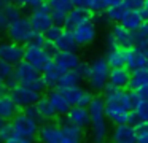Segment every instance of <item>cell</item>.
<instances>
[{
    "label": "cell",
    "mask_w": 148,
    "mask_h": 143,
    "mask_svg": "<svg viewBox=\"0 0 148 143\" xmlns=\"http://www.w3.org/2000/svg\"><path fill=\"white\" fill-rule=\"evenodd\" d=\"M112 143H135V130L132 124H118L112 130Z\"/></svg>",
    "instance_id": "cb8c5ba5"
},
{
    "label": "cell",
    "mask_w": 148,
    "mask_h": 143,
    "mask_svg": "<svg viewBox=\"0 0 148 143\" xmlns=\"http://www.w3.org/2000/svg\"><path fill=\"white\" fill-rule=\"evenodd\" d=\"M38 140L42 143H83V130L69 122H45L38 129Z\"/></svg>",
    "instance_id": "6da1fadb"
},
{
    "label": "cell",
    "mask_w": 148,
    "mask_h": 143,
    "mask_svg": "<svg viewBox=\"0 0 148 143\" xmlns=\"http://www.w3.org/2000/svg\"><path fill=\"white\" fill-rule=\"evenodd\" d=\"M65 122L72 124V126L78 127V129H86L89 127V113H88L86 107H78V105H73L70 107V110L65 113Z\"/></svg>",
    "instance_id": "ac0fdd59"
},
{
    "label": "cell",
    "mask_w": 148,
    "mask_h": 143,
    "mask_svg": "<svg viewBox=\"0 0 148 143\" xmlns=\"http://www.w3.org/2000/svg\"><path fill=\"white\" fill-rule=\"evenodd\" d=\"M61 73L62 72L53 64V60H48V62L42 67V70H40V79H42L45 88L53 89L58 84V79H59V76H61Z\"/></svg>",
    "instance_id": "44dd1931"
},
{
    "label": "cell",
    "mask_w": 148,
    "mask_h": 143,
    "mask_svg": "<svg viewBox=\"0 0 148 143\" xmlns=\"http://www.w3.org/2000/svg\"><path fill=\"white\" fill-rule=\"evenodd\" d=\"M10 22H11V21L8 19V16L3 13V10H2V11H0V35H2V34H7Z\"/></svg>",
    "instance_id": "60d3db41"
},
{
    "label": "cell",
    "mask_w": 148,
    "mask_h": 143,
    "mask_svg": "<svg viewBox=\"0 0 148 143\" xmlns=\"http://www.w3.org/2000/svg\"><path fill=\"white\" fill-rule=\"evenodd\" d=\"M143 22H145V19L140 16V13H138L137 10H129V13L123 18V21L119 22V24H121L123 27H126L127 30L134 32V30H137Z\"/></svg>",
    "instance_id": "f546056e"
},
{
    "label": "cell",
    "mask_w": 148,
    "mask_h": 143,
    "mask_svg": "<svg viewBox=\"0 0 148 143\" xmlns=\"http://www.w3.org/2000/svg\"><path fill=\"white\" fill-rule=\"evenodd\" d=\"M102 91H103V97H102L103 103H110V105L123 108V110L131 111L132 95L129 89H119V88H115V86L105 84V88Z\"/></svg>",
    "instance_id": "9c48e42d"
},
{
    "label": "cell",
    "mask_w": 148,
    "mask_h": 143,
    "mask_svg": "<svg viewBox=\"0 0 148 143\" xmlns=\"http://www.w3.org/2000/svg\"><path fill=\"white\" fill-rule=\"evenodd\" d=\"M59 91L62 92L67 102L70 103V107L73 105H78V107H88L89 102L92 100L94 95L91 94V91L88 89H83L80 84L78 86H69V88H58Z\"/></svg>",
    "instance_id": "30bf717a"
},
{
    "label": "cell",
    "mask_w": 148,
    "mask_h": 143,
    "mask_svg": "<svg viewBox=\"0 0 148 143\" xmlns=\"http://www.w3.org/2000/svg\"><path fill=\"white\" fill-rule=\"evenodd\" d=\"M13 75V65L7 64L5 60L0 59V81H7Z\"/></svg>",
    "instance_id": "8d00e7d4"
},
{
    "label": "cell",
    "mask_w": 148,
    "mask_h": 143,
    "mask_svg": "<svg viewBox=\"0 0 148 143\" xmlns=\"http://www.w3.org/2000/svg\"><path fill=\"white\" fill-rule=\"evenodd\" d=\"M105 62L108 64L110 68H115V67H124V49L121 48H112V49L107 51L105 54Z\"/></svg>",
    "instance_id": "1f68e13d"
},
{
    "label": "cell",
    "mask_w": 148,
    "mask_h": 143,
    "mask_svg": "<svg viewBox=\"0 0 148 143\" xmlns=\"http://www.w3.org/2000/svg\"><path fill=\"white\" fill-rule=\"evenodd\" d=\"M119 2H123V0H102L103 10H105L107 6H110V5H115V3H119Z\"/></svg>",
    "instance_id": "ee69618b"
},
{
    "label": "cell",
    "mask_w": 148,
    "mask_h": 143,
    "mask_svg": "<svg viewBox=\"0 0 148 143\" xmlns=\"http://www.w3.org/2000/svg\"><path fill=\"white\" fill-rule=\"evenodd\" d=\"M89 113V130H91V142L92 143H105L108 137V126L103 114V100L102 97H92L88 105Z\"/></svg>",
    "instance_id": "7a4b0ae2"
},
{
    "label": "cell",
    "mask_w": 148,
    "mask_h": 143,
    "mask_svg": "<svg viewBox=\"0 0 148 143\" xmlns=\"http://www.w3.org/2000/svg\"><path fill=\"white\" fill-rule=\"evenodd\" d=\"M132 34H134V46L147 51V46H148V27H147V24L143 22V24H142L137 30L132 32Z\"/></svg>",
    "instance_id": "836d02e7"
},
{
    "label": "cell",
    "mask_w": 148,
    "mask_h": 143,
    "mask_svg": "<svg viewBox=\"0 0 148 143\" xmlns=\"http://www.w3.org/2000/svg\"><path fill=\"white\" fill-rule=\"evenodd\" d=\"M51 44L54 51H75L78 46L73 35H72V30H67V29H62L61 34L51 41Z\"/></svg>",
    "instance_id": "d4e9b609"
},
{
    "label": "cell",
    "mask_w": 148,
    "mask_h": 143,
    "mask_svg": "<svg viewBox=\"0 0 148 143\" xmlns=\"http://www.w3.org/2000/svg\"><path fill=\"white\" fill-rule=\"evenodd\" d=\"M8 95L11 97V100L14 102L18 108H26L34 105L37 100L40 99L42 92L35 91V89L29 88V86L24 84H13L11 88H8Z\"/></svg>",
    "instance_id": "ba28073f"
},
{
    "label": "cell",
    "mask_w": 148,
    "mask_h": 143,
    "mask_svg": "<svg viewBox=\"0 0 148 143\" xmlns=\"http://www.w3.org/2000/svg\"><path fill=\"white\" fill-rule=\"evenodd\" d=\"M5 143H34V138H24V137H19V135H14L13 133Z\"/></svg>",
    "instance_id": "b9f144b4"
},
{
    "label": "cell",
    "mask_w": 148,
    "mask_h": 143,
    "mask_svg": "<svg viewBox=\"0 0 148 143\" xmlns=\"http://www.w3.org/2000/svg\"><path fill=\"white\" fill-rule=\"evenodd\" d=\"M29 21L32 24L34 30L37 34H43L49 25H53V19H51V13H49V8L48 5H42L40 8L30 11V16H29Z\"/></svg>",
    "instance_id": "5bb4252c"
},
{
    "label": "cell",
    "mask_w": 148,
    "mask_h": 143,
    "mask_svg": "<svg viewBox=\"0 0 148 143\" xmlns=\"http://www.w3.org/2000/svg\"><path fill=\"white\" fill-rule=\"evenodd\" d=\"M103 11H105V13H103V16H105L107 22H115V24H119V22L123 21V18L129 13V8L123 2H119V3H115V5L107 6Z\"/></svg>",
    "instance_id": "4316f807"
},
{
    "label": "cell",
    "mask_w": 148,
    "mask_h": 143,
    "mask_svg": "<svg viewBox=\"0 0 148 143\" xmlns=\"http://www.w3.org/2000/svg\"><path fill=\"white\" fill-rule=\"evenodd\" d=\"M14 83L18 84H24L29 88L35 89V91L42 92L45 89L42 79H40V70L35 68L34 65H30L26 60H21L19 64L13 67V75H11Z\"/></svg>",
    "instance_id": "277c9868"
},
{
    "label": "cell",
    "mask_w": 148,
    "mask_h": 143,
    "mask_svg": "<svg viewBox=\"0 0 148 143\" xmlns=\"http://www.w3.org/2000/svg\"><path fill=\"white\" fill-rule=\"evenodd\" d=\"M11 135H13V130H11L10 121H5L3 126L0 127V143H5Z\"/></svg>",
    "instance_id": "f35d334b"
},
{
    "label": "cell",
    "mask_w": 148,
    "mask_h": 143,
    "mask_svg": "<svg viewBox=\"0 0 148 143\" xmlns=\"http://www.w3.org/2000/svg\"><path fill=\"white\" fill-rule=\"evenodd\" d=\"M110 67L105 62L103 57H96L91 64H88V84L92 91H102L107 84V78H108Z\"/></svg>",
    "instance_id": "8992f818"
},
{
    "label": "cell",
    "mask_w": 148,
    "mask_h": 143,
    "mask_svg": "<svg viewBox=\"0 0 148 143\" xmlns=\"http://www.w3.org/2000/svg\"><path fill=\"white\" fill-rule=\"evenodd\" d=\"M46 5L49 8V13H51L53 24H58V25H61L64 22L65 14L73 8L70 0H48Z\"/></svg>",
    "instance_id": "d6986e66"
},
{
    "label": "cell",
    "mask_w": 148,
    "mask_h": 143,
    "mask_svg": "<svg viewBox=\"0 0 148 143\" xmlns=\"http://www.w3.org/2000/svg\"><path fill=\"white\" fill-rule=\"evenodd\" d=\"M54 48L49 41H46L40 34L35 35L32 41L26 43L24 48V54H23V60L29 62L30 65H34L35 68L42 70V67L45 65L48 60H51V56L54 53Z\"/></svg>",
    "instance_id": "3957f363"
},
{
    "label": "cell",
    "mask_w": 148,
    "mask_h": 143,
    "mask_svg": "<svg viewBox=\"0 0 148 143\" xmlns=\"http://www.w3.org/2000/svg\"><path fill=\"white\" fill-rule=\"evenodd\" d=\"M110 38L115 43L116 48L121 49H127V48L134 46V34L131 30H127L126 27H123L121 24H115L110 30Z\"/></svg>",
    "instance_id": "e0dca14e"
},
{
    "label": "cell",
    "mask_w": 148,
    "mask_h": 143,
    "mask_svg": "<svg viewBox=\"0 0 148 143\" xmlns=\"http://www.w3.org/2000/svg\"><path fill=\"white\" fill-rule=\"evenodd\" d=\"M51 60L61 72L75 70L78 67V64L81 62L75 51H54L51 56Z\"/></svg>",
    "instance_id": "9a60e30c"
},
{
    "label": "cell",
    "mask_w": 148,
    "mask_h": 143,
    "mask_svg": "<svg viewBox=\"0 0 148 143\" xmlns=\"http://www.w3.org/2000/svg\"><path fill=\"white\" fill-rule=\"evenodd\" d=\"M129 78H131V72L126 67H115V68H110L107 84L119 89H126L129 84Z\"/></svg>",
    "instance_id": "7402d4cb"
},
{
    "label": "cell",
    "mask_w": 148,
    "mask_h": 143,
    "mask_svg": "<svg viewBox=\"0 0 148 143\" xmlns=\"http://www.w3.org/2000/svg\"><path fill=\"white\" fill-rule=\"evenodd\" d=\"M34 107H35V110H37L40 122H48V121H51L53 118L56 116L54 110H53V107H51V103H49L46 95H40V99L34 103Z\"/></svg>",
    "instance_id": "484cf974"
},
{
    "label": "cell",
    "mask_w": 148,
    "mask_h": 143,
    "mask_svg": "<svg viewBox=\"0 0 148 143\" xmlns=\"http://www.w3.org/2000/svg\"><path fill=\"white\" fill-rule=\"evenodd\" d=\"M10 126L11 130H13L14 135L24 137V138H35L37 133H38L40 129V122H37L35 119L29 118L26 113L23 111H18L13 118L10 119Z\"/></svg>",
    "instance_id": "52a82bcc"
},
{
    "label": "cell",
    "mask_w": 148,
    "mask_h": 143,
    "mask_svg": "<svg viewBox=\"0 0 148 143\" xmlns=\"http://www.w3.org/2000/svg\"><path fill=\"white\" fill-rule=\"evenodd\" d=\"M18 110H19V108L14 105V102L11 100L8 92L0 95V118L3 121H10L11 118L18 113Z\"/></svg>",
    "instance_id": "f1b7e54d"
},
{
    "label": "cell",
    "mask_w": 148,
    "mask_h": 143,
    "mask_svg": "<svg viewBox=\"0 0 148 143\" xmlns=\"http://www.w3.org/2000/svg\"><path fill=\"white\" fill-rule=\"evenodd\" d=\"M147 65H148L147 51L140 49V48H135V46L124 49V67L129 72L147 68Z\"/></svg>",
    "instance_id": "7c38bea8"
},
{
    "label": "cell",
    "mask_w": 148,
    "mask_h": 143,
    "mask_svg": "<svg viewBox=\"0 0 148 143\" xmlns=\"http://www.w3.org/2000/svg\"><path fill=\"white\" fill-rule=\"evenodd\" d=\"M13 5H16L18 8H24L29 10V11H34V10L40 8L42 5H45V0H11Z\"/></svg>",
    "instance_id": "d590c367"
},
{
    "label": "cell",
    "mask_w": 148,
    "mask_h": 143,
    "mask_svg": "<svg viewBox=\"0 0 148 143\" xmlns=\"http://www.w3.org/2000/svg\"><path fill=\"white\" fill-rule=\"evenodd\" d=\"M135 130V143H148V126L147 121H135L132 124Z\"/></svg>",
    "instance_id": "e575fe53"
},
{
    "label": "cell",
    "mask_w": 148,
    "mask_h": 143,
    "mask_svg": "<svg viewBox=\"0 0 148 143\" xmlns=\"http://www.w3.org/2000/svg\"><path fill=\"white\" fill-rule=\"evenodd\" d=\"M46 97H48V100H49V103H51L53 110H54L56 116H65V113L70 110V103L67 102V99L62 95V92L59 91L58 88H53L51 91L48 92Z\"/></svg>",
    "instance_id": "ffe728a7"
},
{
    "label": "cell",
    "mask_w": 148,
    "mask_h": 143,
    "mask_svg": "<svg viewBox=\"0 0 148 143\" xmlns=\"http://www.w3.org/2000/svg\"><path fill=\"white\" fill-rule=\"evenodd\" d=\"M3 13L8 16L10 21H13V19H16V18H19V16H21V10L18 8L16 5H13V3H10V5L3 10Z\"/></svg>",
    "instance_id": "ab89813d"
},
{
    "label": "cell",
    "mask_w": 148,
    "mask_h": 143,
    "mask_svg": "<svg viewBox=\"0 0 148 143\" xmlns=\"http://www.w3.org/2000/svg\"><path fill=\"white\" fill-rule=\"evenodd\" d=\"M72 6L75 8H83L86 11H89L91 14L92 13H102L103 11V5L102 0H70Z\"/></svg>",
    "instance_id": "d6a6232c"
},
{
    "label": "cell",
    "mask_w": 148,
    "mask_h": 143,
    "mask_svg": "<svg viewBox=\"0 0 148 143\" xmlns=\"http://www.w3.org/2000/svg\"><path fill=\"white\" fill-rule=\"evenodd\" d=\"M103 114H105V119H108L115 126H118V124H134V116H132L131 111L123 110V108L115 107V105L103 103Z\"/></svg>",
    "instance_id": "2e32d148"
},
{
    "label": "cell",
    "mask_w": 148,
    "mask_h": 143,
    "mask_svg": "<svg viewBox=\"0 0 148 143\" xmlns=\"http://www.w3.org/2000/svg\"><path fill=\"white\" fill-rule=\"evenodd\" d=\"M10 3H11V0H0V11H2V10H5L8 5H10Z\"/></svg>",
    "instance_id": "bcb514c9"
},
{
    "label": "cell",
    "mask_w": 148,
    "mask_h": 143,
    "mask_svg": "<svg viewBox=\"0 0 148 143\" xmlns=\"http://www.w3.org/2000/svg\"><path fill=\"white\" fill-rule=\"evenodd\" d=\"M7 34H8V40L14 41V43H19V44H26L35 38L37 32L34 30L29 18L19 16V18L13 19L10 22Z\"/></svg>",
    "instance_id": "5b68a950"
},
{
    "label": "cell",
    "mask_w": 148,
    "mask_h": 143,
    "mask_svg": "<svg viewBox=\"0 0 148 143\" xmlns=\"http://www.w3.org/2000/svg\"><path fill=\"white\" fill-rule=\"evenodd\" d=\"M3 122H5V121H3V119H2V118H0V127L3 126Z\"/></svg>",
    "instance_id": "7dc6e473"
},
{
    "label": "cell",
    "mask_w": 148,
    "mask_h": 143,
    "mask_svg": "<svg viewBox=\"0 0 148 143\" xmlns=\"http://www.w3.org/2000/svg\"><path fill=\"white\" fill-rule=\"evenodd\" d=\"M72 35H73V38H75L78 46H88V44L94 43V40H96V37H97L96 24H94L92 21L81 22L80 25L72 29Z\"/></svg>",
    "instance_id": "4fadbf2b"
},
{
    "label": "cell",
    "mask_w": 148,
    "mask_h": 143,
    "mask_svg": "<svg viewBox=\"0 0 148 143\" xmlns=\"http://www.w3.org/2000/svg\"><path fill=\"white\" fill-rule=\"evenodd\" d=\"M23 54H24V48L23 44L14 43L11 40H3L0 41V59L5 60L10 65H16L23 60Z\"/></svg>",
    "instance_id": "8fae6325"
},
{
    "label": "cell",
    "mask_w": 148,
    "mask_h": 143,
    "mask_svg": "<svg viewBox=\"0 0 148 143\" xmlns=\"http://www.w3.org/2000/svg\"><path fill=\"white\" fill-rule=\"evenodd\" d=\"M83 81V78L80 76V73L77 70H67V72H62L61 76L58 79V84L56 88H69V86H78Z\"/></svg>",
    "instance_id": "4dcf8cb0"
},
{
    "label": "cell",
    "mask_w": 148,
    "mask_h": 143,
    "mask_svg": "<svg viewBox=\"0 0 148 143\" xmlns=\"http://www.w3.org/2000/svg\"><path fill=\"white\" fill-rule=\"evenodd\" d=\"M61 30H62V27L61 25H58V24H53V25H49L48 29H46L45 32H43V38H45L46 41H49V43H51L53 40H54L56 37H58L59 34H61Z\"/></svg>",
    "instance_id": "74e56055"
},
{
    "label": "cell",
    "mask_w": 148,
    "mask_h": 143,
    "mask_svg": "<svg viewBox=\"0 0 148 143\" xmlns=\"http://www.w3.org/2000/svg\"><path fill=\"white\" fill-rule=\"evenodd\" d=\"M7 92H8L7 83H5V81H0V95H2V94H7Z\"/></svg>",
    "instance_id": "f6af8a7d"
},
{
    "label": "cell",
    "mask_w": 148,
    "mask_h": 143,
    "mask_svg": "<svg viewBox=\"0 0 148 143\" xmlns=\"http://www.w3.org/2000/svg\"><path fill=\"white\" fill-rule=\"evenodd\" d=\"M127 88H129V91H140V89L148 88V70L140 68V70L131 72Z\"/></svg>",
    "instance_id": "83f0119b"
},
{
    "label": "cell",
    "mask_w": 148,
    "mask_h": 143,
    "mask_svg": "<svg viewBox=\"0 0 148 143\" xmlns=\"http://www.w3.org/2000/svg\"><path fill=\"white\" fill-rule=\"evenodd\" d=\"M86 21H91V13L86 11V10L83 8H72L70 11L65 14L64 18V27L67 29V30H72V29H75L77 25H80L81 22H86Z\"/></svg>",
    "instance_id": "603a6c76"
},
{
    "label": "cell",
    "mask_w": 148,
    "mask_h": 143,
    "mask_svg": "<svg viewBox=\"0 0 148 143\" xmlns=\"http://www.w3.org/2000/svg\"><path fill=\"white\" fill-rule=\"evenodd\" d=\"M123 3H124L129 10H138L145 3V0H123Z\"/></svg>",
    "instance_id": "7bdbcfd3"
}]
</instances>
